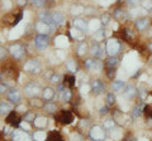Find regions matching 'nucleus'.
<instances>
[{"label": "nucleus", "instance_id": "aec40b11", "mask_svg": "<svg viewBox=\"0 0 152 141\" xmlns=\"http://www.w3.org/2000/svg\"><path fill=\"white\" fill-rule=\"evenodd\" d=\"M14 141H31V139L23 131H15L14 132Z\"/></svg>", "mask_w": 152, "mask_h": 141}, {"label": "nucleus", "instance_id": "e2e57ef3", "mask_svg": "<svg viewBox=\"0 0 152 141\" xmlns=\"http://www.w3.org/2000/svg\"><path fill=\"white\" fill-rule=\"evenodd\" d=\"M26 3H27V0H18V5H20V6L26 5Z\"/></svg>", "mask_w": 152, "mask_h": 141}, {"label": "nucleus", "instance_id": "1a4fd4ad", "mask_svg": "<svg viewBox=\"0 0 152 141\" xmlns=\"http://www.w3.org/2000/svg\"><path fill=\"white\" fill-rule=\"evenodd\" d=\"M26 95L27 96H36L39 93V86L36 83H29L26 86Z\"/></svg>", "mask_w": 152, "mask_h": 141}, {"label": "nucleus", "instance_id": "a878e982", "mask_svg": "<svg viewBox=\"0 0 152 141\" xmlns=\"http://www.w3.org/2000/svg\"><path fill=\"white\" fill-rule=\"evenodd\" d=\"M70 33H71V35H72L74 38H76V39H79V40L84 39V32L77 29V28H74V29H71Z\"/></svg>", "mask_w": 152, "mask_h": 141}, {"label": "nucleus", "instance_id": "c756f323", "mask_svg": "<svg viewBox=\"0 0 152 141\" xmlns=\"http://www.w3.org/2000/svg\"><path fill=\"white\" fill-rule=\"evenodd\" d=\"M33 137H34L36 141H45L46 140V132L45 131H36Z\"/></svg>", "mask_w": 152, "mask_h": 141}, {"label": "nucleus", "instance_id": "4d7b16f0", "mask_svg": "<svg viewBox=\"0 0 152 141\" xmlns=\"http://www.w3.org/2000/svg\"><path fill=\"white\" fill-rule=\"evenodd\" d=\"M3 5H4V8H5V9H10V8H12V4H10V1H9V0H4V4H3Z\"/></svg>", "mask_w": 152, "mask_h": 141}, {"label": "nucleus", "instance_id": "ea45409f", "mask_svg": "<svg viewBox=\"0 0 152 141\" xmlns=\"http://www.w3.org/2000/svg\"><path fill=\"white\" fill-rule=\"evenodd\" d=\"M64 93H62V98H64V101H70L71 100V91L70 90H64L62 91Z\"/></svg>", "mask_w": 152, "mask_h": 141}, {"label": "nucleus", "instance_id": "a18cd8bd", "mask_svg": "<svg viewBox=\"0 0 152 141\" xmlns=\"http://www.w3.org/2000/svg\"><path fill=\"white\" fill-rule=\"evenodd\" d=\"M80 91H81L83 95H88L89 91H90V87L88 86V84H83V86L80 87Z\"/></svg>", "mask_w": 152, "mask_h": 141}, {"label": "nucleus", "instance_id": "20e7f679", "mask_svg": "<svg viewBox=\"0 0 152 141\" xmlns=\"http://www.w3.org/2000/svg\"><path fill=\"white\" fill-rule=\"evenodd\" d=\"M24 69L32 73H38L41 70V63L37 59H31L24 64Z\"/></svg>", "mask_w": 152, "mask_h": 141}, {"label": "nucleus", "instance_id": "5fc2aeb1", "mask_svg": "<svg viewBox=\"0 0 152 141\" xmlns=\"http://www.w3.org/2000/svg\"><path fill=\"white\" fill-rule=\"evenodd\" d=\"M20 126L23 129H26V130H31V126H29V124H28L27 121H23L22 124H20Z\"/></svg>", "mask_w": 152, "mask_h": 141}, {"label": "nucleus", "instance_id": "774afa93", "mask_svg": "<svg viewBox=\"0 0 152 141\" xmlns=\"http://www.w3.org/2000/svg\"><path fill=\"white\" fill-rule=\"evenodd\" d=\"M151 1H152V0H151Z\"/></svg>", "mask_w": 152, "mask_h": 141}, {"label": "nucleus", "instance_id": "412c9836", "mask_svg": "<svg viewBox=\"0 0 152 141\" xmlns=\"http://www.w3.org/2000/svg\"><path fill=\"white\" fill-rule=\"evenodd\" d=\"M126 88V83L123 82V81H114L113 83H112V91H114V92H121V91H123Z\"/></svg>", "mask_w": 152, "mask_h": 141}, {"label": "nucleus", "instance_id": "393cba45", "mask_svg": "<svg viewBox=\"0 0 152 141\" xmlns=\"http://www.w3.org/2000/svg\"><path fill=\"white\" fill-rule=\"evenodd\" d=\"M91 54H93V57H95V58H100L102 54H103L102 47L99 45V44H94L91 47Z\"/></svg>", "mask_w": 152, "mask_h": 141}, {"label": "nucleus", "instance_id": "9d476101", "mask_svg": "<svg viewBox=\"0 0 152 141\" xmlns=\"http://www.w3.org/2000/svg\"><path fill=\"white\" fill-rule=\"evenodd\" d=\"M124 90H126L124 91V97L128 98V100H132V98L137 95V88L133 86V84H127Z\"/></svg>", "mask_w": 152, "mask_h": 141}, {"label": "nucleus", "instance_id": "f03ea898", "mask_svg": "<svg viewBox=\"0 0 152 141\" xmlns=\"http://www.w3.org/2000/svg\"><path fill=\"white\" fill-rule=\"evenodd\" d=\"M90 137L94 141H104L107 135H105V131L103 130V127H100V126H93L90 129Z\"/></svg>", "mask_w": 152, "mask_h": 141}, {"label": "nucleus", "instance_id": "ddd939ff", "mask_svg": "<svg viewBox=\"0 0 152 141\" xmlns=\"http://www.w3.org/2000/svg\"><path fill=\"white\" fill-rule=\"evenodd\" d=\"M36 28H37V30L41 33V34H48V33L51 32V27L48 25V24H46L45 22H38L37 23V25H36Z\"/></svg>", "mask_w": 152, "mask_h": 141}, {"label": "nucleus", "instance_id": "f257e3e1", "mask_svg": "<svg viewBox=\"0 0 152 141\" xmlns=\"http://www.w3.org/2000/svg\"><path fill=\"white\" fill-rule=\"evenodd\" d=\"M105 50H107L108 55L115 57V55L121 52V43L115 38H109L105 43Z\"/></svg>", "mask_w": 152, "mask_h": 141}, {"label": "nucleus", "instance_id": "7ed1b4c3", "mask_svg": "<svg viewBox=\"0 0 152 141\" xmlns=\"http://www.w3.org/2000/svg\"><path fill=\"white\" fill-rule=\"evenodd\" d=\"M85 67H86L88 69H90V70H93V72H100V70L103 69V63L98 59L89 58V59L85 60Z\"/></svg>", "mask_w": 152, "mask_h": 141}, {"label": "nucleus", "instance_id": "58836bf2", "mask_svg": "<svg viewBox=\"0 0 152 141\" xmlns=\"http://www.w3.org/2000/svg\"><path fill=\"white\" fill-rule=\"evenodd\" d=\"M142 6L145 9H147V10L152 12V1L151 0H143V1H142Z\"/></svg>", "mask_w": 152, "mask_h": 141}, {"label": "nucleus", "instance_id": "680f3d73", "mask_svg": "<svg viewBox=\"0 0 152 141\" xmlns=\"http://www.w3.org/2000/svg\"><path fill=\"white\" fill-rule=\"evenodd\" d=\"M56 53H57V55H58V57H60L61 59H65V54H64V53H62V52H61V50H57Z\"/></svg>", "mask_w": 152, "mask_h": 141}, {"label": "nucleus", "instance_id": "8fccbe9b", "mask_svg": "<svg viewBox=\"0 0 152 141\" xmlns=\"http://www.w3.org/2000/svg\"><path fill=\"white\" fill-rule=\"evenodd\" d=\"M60 79H61V76H60V74H53V76L51 77V82L58 83V82H60Z\"/></svg>", "mask_w": 152, "mask_h": 141}, {"label": "nucleus", "instance_id": "f704fd0d", "mask_svg": "<svg viewBox=\"0 0 152 141\" xmlns=\"http://www.w3.org/2000/svg\"><path fill=\"white\" fill-rule=\"evenodd\" d=\"M123 32H124V35H123V37H124V39H126V40L132 42L133 39H134V34H133V33L131 32V29H124Z\"/></svg>", "mask_w": 152, "mask_h": 141}, {"label": "nucleus", "instance_id": "6e6d98bb", "mask_svg": "<svg viewBox=\"0 0 152 141\" xmlns=\"http://www.w3.org/2000/svg\"><path fill=\"white\" fill-rule=\"evenodd\" d=\"M66 79H67V84H69V86H74V84H75V78L74 77H66Z\"/></svg>", "mask_w": 152, "mask_h": 141}, {"label": "nucleus", "instance_id": "bf43d9fd", "mask_svg": "<svg viewBox=\"0 0 152 141\" xmlns=\"http://www.w3.org/2000/svg\"><path fill=\"white\" fill-rule=\"evenodd\" d=\"M8 90V87H7V84H3V83H0V93H4Z\"/></svg>", "mask_w": 152, "mask_h": 141}, {"label": "nucleus", "instance_id": "4be33fe9", "mask_svg": "<svg viewBox=\"0 0 152 141\" xmlns=\"http://www.w3.org/2000/svg\"><path fill=\"white\" fill-rule=\"evenodd\" d=\"M143 109H145V105H137V106L133 107L132 119H138V117L142 115V112H143Z\"/></svg>", "mask_w": 152, "mask_h": 141}, {"label": "nucleus", "instance_id": "a19ab883", "mask_svg": "<svg viewBox=\"0 0 152 141\" xmlns=\"http://www.w3.org/2000/svg\"><path fill=\"white\" fill-rule=\"evenodd\" d=\"M45 110L48 112H56V105H53V103H46Z\"/></svg>", "mask_w": 152, "mask_h": 141}, {"label": "nucleus", "instance_id": "de8ad7c7", "mask_svg": "<svg viewBox=\"0 0 152 141\" xmlns=\"http://www.w3.org/2000/svg\"><path fill=\"white\" fill-rule=\"evenodd\" d=\"M109 22H110V15H109V14H104L102 17V23L103 24H108Z\"/></svg>", "mask_w": 152, "mask_h": 141}, {"label": "nucleus", "instance_id": "338daca9", "mask_svg": "<svg viewBox=\"0 0 152 141\" xmlns=\"http://www.w3.org/2000/svg\"><path fill=\"white\" fill-rule=\"evenodd\" d=\"M148 49L152 52V43H150V44H148Z\"/></svg>", "mask_w": 152, "mask_h": 141}, {"label": "nucleus", "instance_id": "0eeeda50", "mask_svg": "<svg viewBox=\"0 0 152 141\" xmlns=\"http://www.w3.org/2000/svg\"><path fill=\"white\" fill-rule=\"evenodd\" d=\"M9 52H10V54L13 55L14 58H20L23 55V53H24L23 47L20 44H13L10 48H9Z\"/></svg>", "mask_w": 152, "mask_h": 141}, {"label": "nucleus", "instance_id": "dca6fc26", "mask_svg": "<svg viewBox=\"0 0 152 141\" xmlns=\"http://www.w3.org/2000/svg\"><path fill=\"white\" fill-rule=\"evenodd\" d=\"M8 98H9V101H12L13 103L19 102L20 101V93H19L18 90H12L8 92Z\"/></svg>", "mask_w": 152, "mask_h": 141}, {"label": "nucleus", "instance_id": "f8f14e48", "mask_svg": "<svg viewBox=\"0 0 152 141\" xmlns=\"http://www.w3.org/2000/svg\"><path fill=\"white\" fill-rule=\"evenodd\" d=\"M148 24H150V19H148V18H140V19L136 20V28L140 32L145 30L146 28L148 27Z\"/></svg>", "mask_w": 152, "mask_h": 141}, {"label": "nucleus", "instance_id": "72a5a7b5", "mask_svg": "<svg viewBox=\"0 0 152 141\" xmlns=\"http://www.w3.org/2000/svg\"><path fill=\"white\" fill-rule=\"evenodd\" d=\"M105 101H107V105L108 106H113L115 103V96L113 93H108L107 97H105Z\"/></svg>", "mask_w": 152, "mask_h": 141}, {"label": "nucleus", "instance_id": "49530a36", "mask_svg": "<svg viewBox=\"0 0 152 141\" xmlns=\"http://www.w3.org/2000/svg\"><path fill=\"white\" fill-rule=\"evenodd\" d=\"M127 3L131 6H138L141 4V0H127Z\"/></svg>", "mask_w": 152, "mask_h": 141}, {"label": "nucleus", "instance_id": "052dcab7", "mask_svg": "<svg viewBox=\"0 0 152 141\" xmlns=\"http://www.w3.org/2000/svg\"><path fill=\"white\" fill-rule=\"evenodd\" d=\"M31 120H34V116H33V114H27L24 121H31Z\"/></svg>", "mask_w": 152, "mask_h": 141}, {"label": "nucleus", "instance_id": "f3484780", "mask_svg": "<svg viewBox=\"0 0 152 141\" xmlns=\"http://www.w3.org/2000/svg\"><path fill=\"white\" fill-rule=\"evenodd\" d=\"M60 120H61V122H64V124H70V122L74 121V116L70 111H64L60 116Z\"/></svg>", "mask_w": 152, "mask_h": 141}, {"label": "nucleus", "instance_id": "9b49d317", "mask_svg": "<svg viewBox=\"0 0 152 141\" xmlns=\"http://www.w3.org/2000/svg\"><path fill=\"white\" fill-rule=\"evenodd\" d=\"M143 114L146 115V125L148 129H152V107L151 106H145Z\"/></svg>", "mask_w": 152, "mask_h": 141}, {"label": "nucleus", "instance_id": "473e14b6", "mask_svg": "<svg viewBox=\"0 0 152 141\" xmlns=\"http://www.w3.org/2000/svg\"><path fill=\"white\" fill-rule=\"evenodd\" d=\"M66 67H67L70 72H76V63L74 59H69L67 62H66Z\"/></svg>", "mask_w": 152, "mask_h": 141}, {"label": "nucleus", "instance_id": "6e6552de", "mask_svg": "<svg viewBox=\"0 0 152 141\" xmlns=\"http://www.w3.org/2000/svg\"><path fill=\"white\" fill-rule=\"evenodd\" d=\"M39 18H41V22H45L46 24H48L51 27V29H53V28L56 27L53 20H52V14H50L48 12H42L39 14Z\"/></svg>", "mask_w": 152, "mask_h": 141}, {"label": "nucleus", "instance_id": "bb28decb", "mask_svg": "<svg viewBox=\"0 0 152 141\" xmlns=\"http://www.w3.org/2000/svg\"><path fill=\"white\" fill-rule=\"evenodd\" d=\"M53 97H55V91L52 90V88H50V87L45 88V90H43V98H45V100L50 101V100H52Z\"/></svg>", "mask_w": 152, "mask_h": 141}, {"label": "nucleus", "instance_id": "4468645a", "mask_svg": "<svg viewBox=\"0 0 152 141\" xmlns=\"http://www.w3.org/2000/svg\"><path fill=\"white\" fill-rule=\"evenodd\" d=\"M52 20H53L55 23V25H61V24H64L65 23V15L62 13H58V12H56L52 14Z\"/></svg>", "mask_w": 152, "mask_h": 141}, {"label": "nucleus", "instance_id": "37998d69", "mask_svg": "<svg viewBox=\"0 0 152 141\" xmlns=\"http://www.w3.org/2000/svg\"><path fill=\"white\" fill-rule=\"evenodd\" d=\"M137 95H140V97L143 100V98L146 97V90L143 87H138V88H137Z\"/></svg>", "mask_w": 152, "mask_h": 141}, {"label": "nucleus", "instance_id": "603ef678", "mask_svg": "<svg viewBox=\"0 0 152 141\" xmlns=\"http://www.w3.org/2000/svg\"><path fill=\"white\" fill-rule=\"evenodd\" d=\"M5 55H7L5 49H4L3 47H0V60H3L4 58H5Z\"/></svg>", "mask_w": 152, "mask_h": 141}, {"label": "nucleus", "instance_id": "c03bdc74", "mask_svg": "<svg viewBox=\"0 0 152 141\" xmlns=\"http://www.w3.org/2000/svg\"><path fill=\"white\" fill-rule=\"evenodd\" d=\"M103 37H104V32L103 30H96V33L94 34V38L96 40H102Z\"/></svg>", "mask_w": 152, "mask_h": 141}, {"label": "nucleus", "instance_id": "c85d7f7f", "mask_svg": "<svg viewBox=\"0 0 152 141\" xmlns=\"http://www.w3.org/2000/svg\"><path fill=\"white\" fill-rule=\"evenodd\" d=\"M119 64V60H118L117 57H109L107 59V67H113V68H117V65Z\"/></svg>", "mask_w": 152, "mask_h": 141}, {"label": "nucleus", "instance_id": "5701e85b", "mask_svg": "<svg viewBox=\"0 0 152 141\" xmlns=\"http://www.w3.org/2000/svg\"><path fill=\"white\" fill-rule=\"evenodd\" d=\"M12 111V105L8 102H1L0 103V114L1 115H8Z\"/></svg>", "mask_w": 152, "mask_h": 141}, {"label": "nucleus", "instance_id": "79ce46f5", "mask_svg": "<svg viewBox=\"0 0 152 141\" xmlns=\"http://www.w3.org/2000/svg\"><path fill=\"white\" fill-rule=\"evenodd\" d=\"M107 74H108V77L109 78H114V74H115V68H113V67H107Z\"/></svg>", "mask_w": 152, "mask_h": 141}, {"label": "nucleus", "instance_id": "7c9ffc66", "mask_svg": "<svg viewBox=\"0 0 152 141\" xmlns=\"http://www.w3.org/2000/svg\"><path fill=\"white\" fill-rule=\"evenodd\" d=\"M84 10V8L81 5H72L71 6V14H74V15H79V14H81Z\"/></svg>", "mask_w": 152, "mask_h": 141}, {"label": "nucleus", "instance_id": "2f4dec72", "mask_svg": "<svg viewBox=\"0 0 152 141\" xmlns=\"http://www.w3.org/2000/svg\"><path fill=\"white\" fill-rule=\"evenodd\" d=\"M86 49H88V44L85 43V42L80 43L79 48H77V54H79V55H84L85 53H86Z\"/></svg>", "mask_w": 152, "mask_h": 141}, {"label": "nucleus", "instance_id": "0e129e2a", "mask_svg": "<svg viewBox=\"0 0 152 141\" xmlns=\"http://www.w3.org/2000/svg\"><path fill=\"white\" fill-rule=\"evenodd\" d=\"M32 105L33 106H41V103H39L38 100H34V101H32Z\"/></svg>", "mask_w": 152, "mask_h": 141}, {"label": "nucleus", "instance_id": "e433bc0d", "mask_svg": "<svg viewBox=\"0 0 152 141\" xmlns=\"http://www.w3.org/2000/svg\"><path fill=\"white\" fill-rule=\"evenodd\" d=\"M114 17H115L117 19H124L126 13L123 12L122 9H115V10H114Z\"/></svg>", "mask_w": 152, "mask_h": 141}, {"label": "nucleus", "instance_id": "a211bd4d", "mask_svg": "<svg viewBox=\"0 0 152 141\" xmlns=\"http://www.w3.org/2000/svg\"><path fill=\"white\" fill-rule=\"evenodd\" d=\"M114 116H115L118 124H121V125H126V124H127V120H128L127 115H124V114H123V112H121L119 110H117L115 112H114Z\"/></svg>", "mask_w": 152, "mask_h": 141}, {"label": "nucleus", "instance_id": "13d9d810", "mask_svg": "<svg viewBox=\"0 0 152 141\" xmlns=\"http://www.w3.org/2000/svg\"><path fill=\"white\" fill-rule=\"evenodd\" d=\"M17 111H18V112H26L27 109H26V106H24V105H20V106H18V107H17Z\"/></svg>", "mask_w": 152, "mask_h": 141}, {"label": "nucleus", "instance_id": "c9c22d12", "mask_svg": "<svg viewBox=\"0 0 152 141\" xmlns=\"http://www.w3.org/2000/svg\"><path fill=\"white\" fill-rule=\"evenodd\" d=\"M22 34V27H17V28H14V29L12 30V33H10V38H18L19 35Z\"/></svg>", "mask_w": 152, "mask_h": 141}, {"label": "nucleus", "instance_id": "b1692460", "mask_svg": "<svg viewBox=\"0 0 152 141\" xmlns=\"http://www.w3.org/2000/svg\"><path fill=\"white\" fill-rule=\"evenodd\" d=\"M33 122H34L36 127H45V126L47 125V119L43 117V116H38V117H36V119L33 120Z\"/></svg>", "mask_w": 152, "mask_h": 141}, {"label": "nucleus", "instance_id": "09e8293b", "mask_svg": "<svg viewBox=\"0 0 152 141\" xmlns=\"http://www.w3.org/2000/svg\"><path fill=\"white\" fill-rule=\"evenodd\" d=\"M31 1L36 6H43V4H45V0H31Z\"/></svg>", "mask_w": 152, "mask_h": 141}, {"label": "nucleus", "instance_id": "4c0bfd02", "mask_svg": "<svg viewBox=\"0 0 152 141\" xmlns=\"http://www.w3.org/2000/svg\"><path fill=\"white\" fill-rule=\"evenodd\" d=\"M114 126H115V122H114V120L108 119V120L104 121V127H105V129H114Z\"/></svg>", "mask_w": 152, "mask_h": 141}, {"label": "nucleus", "instance_id": "39448f33", "mask_svg": "<svg viewBox=\"0 0 152 141\" xmlns=\"http://www.w3.org/2000/svg\"><path fill=\"white\" fill-rule=\"evenodd\" d=\"M48 37L45 35V34H39L34 39V45L37 47L38 49H46L48 47Z\"/></svg>", "mask_w": 152, "mask_h": 141}, {"label": "nucleus", "instance_id": "423d86ee", "mask_svg": "<svg viewBox=\"0 0 152 141\" xmlns=\"http://www.w3.org/2000/svg\"><path fill=\"white\" fill-rule=\"evenodd\" d=\"M91 91L95 93L96 96L102 95L105 91V86H104V83L102 81H99V79H94L91 82Z\"/></svg>", "mask_w": 152, "mask_h": 141}, {"label": "nucleus", "instance_id": "cd10ccee", "mask_svg": "<svg viewBox=\"0 0 152 141\" xmlns=\"http://www.w3.org/2000/svg\"><path fill=\"white\" fill-rule=\"evenodd\" d=\"M100 23H102V22H99L98 19H93V20H90V23L88 24V27H89L90 30L96 32V30H99V28H100Z\"/></svg>", "mask_w": 152, "mask_h": 141}, {"label": "nucleus", "instance_id": "69168bd1", "mask_svg": "<svg viewBox=\"0 0 152 141\" xmlns=\"http://www.w3.org/2000/svg\"><path fill=\"white\" fill-rule=\"evenodd\" d=\"M4 134H5V135L9 134V127H5V129H4Z\"/></svg>", "mask_w": 152, "mask_h": 141}, {"label": "nucleus", "instance_id": "6ab92c4d", "mask_svg": "<svg viewBox=\"0 0 152 141\" xmlns=\"http://www.w3.org/2000/svg\"><path fill=\"white\" fill-rule=\"evenodd\" d=\"M74 25L77 28V29L83 30V32H85L86 29H89V27H88V24H86V22H85L84 19H80V18H76V19L74 20Z\"/></svg>", "mask_w": 152, "mask_h": 141}, {"label": "nucleus", "instance_id": "2eb2a0df", "mask_svg": "<svg viewBox=\"0 0 152 141\" xmlns=\"http://www.w3.org/2000/svg\"><path fill=\"white\" fill-rule=\"evenodd\" d=\"M55 44H56V47H58V48H66V47L69 45V40L66 38V35H58L55 40Z\"/></svg>", "mask_w": 152, "mask_h": 141}, {"label": "nucleus", "instance_id": "864d4df0", "mask_svg": "<svg viewBox=\"0 0 152 141\" xmlns=\"http://www.w3.org/2000/svg\"><path fill=\"white\" fill-rule=\"evenodd\" d=\"M71 141H81V137H80L79 134H72V136H71Z\"/></svg>", "mask_w": 152, "mask_h": 141}, {"label": "nucleus", "instance_id": "3c124183", "mask_svg": "<svg viewBox=\"0 0 152 141\" xmlns=\"http://www.w3.org/2000/svg\"><path fill=\"white\" fill-rule=\"evenodd\" d=\"M99 112H100V115H107L108 112H109V106H108V105L103 106L102 109H100V111H99Z\"/></svg>", "mask_w": 152, "mask_h": 141}]
</instances>
